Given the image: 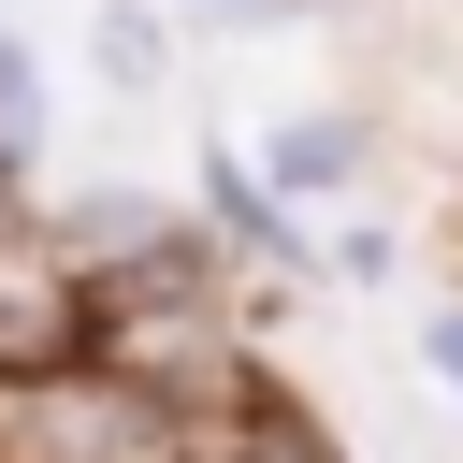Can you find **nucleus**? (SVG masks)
<instances>
[{"instance_id": "nucleus-5", "label": "nucleus", "mask_w": 463, "mask_h": 463, "mask_svg": "<svg viewBox=\"0 0 463 463\" xmlns=\"http://www.w3.org/2000/svg\"><path fill=\"white\" fill-rule=\"evenodd\" d=\"M260 174H275V203H362L376 188V116L362 101H304V116H260V145H246Z\"/></svg>"}, {"instance_id": "nucleus-8", "label": "nucleus", "mask_w": 463, "mask_h": 463, "mask_svg": "<svg viewBox=\"0 0 463 463\" xmlns=\"http://www.w3.org/2000/svg\"><path fill=\"white\" fill-rule=\"evenodd\" d=\"M318 275H333V289H391V275H405V232H391L376 203H333V217H318Z\"/></svg>"}, {"instance_id": "nucleus-10", "label": "nucleus", "mask_w": 463, "mask_h": 463, "mask_svg": "<svg viewBox=\"0 0 463 463\" xmlns=\"http://www.w3.org/2000/svg\"><path fill=\"white\" fill-rule=\"evenodd\" d=\"M420 376L463 391V304H420Z\"/></svg>"}, {"instance_id": "nucleus-3", "label": "nucleus", "mask_w": 463, "mask_h": 463, "mask_svg": "<svg viewBox=\"0 0 463 463\" xmlns=\"http://www.w3.org/2000/svg\"><path fill=\"white\" fill-rule=\"evenodd\" d=\"M72 347H87V289L58 275L43 174H0V376H29V362H72Z\"/></svg>"}, {"instance_id": "nucleus-7", "label": "nucleus", "mask_w": 463, "mask_h": 463, "mask_svg": "<svg viewBox=\"0 0 463 463\" xmlns=\"http://www.w3.org/2000/svg\"><path fill=\"white\" fill-rule=\"evenodd\" d=\"M188 463H347V449L318 434V405H304V391H260V405H246V420H217Z\"/></svg>"}, {"instance_id": "nucleus-4", "label": "nucleus", "mask_w": 463, "mask_h": 463, "mask_svg": "<svg viewBox=\"0 0 463 463\" xmlns=\"http://www.w3.org/2000/svg\"><path fill=\"white\" fill-rule=\"evenodd\" d=\"M188 217H203V246L232 260V275H318V217L304 203H275V174L246 159V145H203V174H188Z\"/></svg>"}, {"instance_id": "nucleus-9", "label": "nucleus", "mask_w": 463, "mask_h": 463, "mask_svg": "<svg viewBox=\"0 0 463 463\" xmlns=\"http://www.w3.org/2000/svg\"><path fill=\"white\" fill-rule=\"evenodd\" d=\"M289 14H333V0H188V29H232V43L246 29H289Z\"/></svg>"}, {"instance_id": "nucleus-1", "label": "nucleus", "mask_w": 463, "mask_h": 463, "mask_svg": "<svg viewBox=\"0 0 463 463\" xmlns=\"http://www.w3.org/2000/svg\"><path fill=\"white\" fill-rule=\"evenodd\" d=\"M87 362H116L145 405H174L188 449H203L217 420H246L260 391H289L275 347H260V318H246V275H232L217 246H188V260L101 289V304H87Z\"/></svg>"}, {"instance_id": "nucleus-6", "label": "nucleus", "mask_w": 463, "mask_h": 463, "mask_svg": "<svg viewBox=\"0 0 463 463\" xmlns=\"http://www.w3.org/2000/svg\"><path fill=\"white\" fill-rule=\"evenodd\" d=\"M87 72H101L116 101H159V87H174V29H159V0H87Z\"/></svg>"}, {"instance_id": "nucleus-2", "label": "nucleus", "mask_w": 463, "mask_h": 463, "mask_svg": "<svg viewBox=\"0 0 463 463\" xmlns=\"http://www.w3.org/2000/svg\"><path fill=\"white\" fill-rule=\"evenodd\" d=\"M43 217H58V275H72L87 304L203 246V217H188V188H145V174H72V188H43Z\"/></svg>"}]
</instances>
